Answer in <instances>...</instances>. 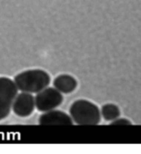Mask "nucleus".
I'll list each match as a JSON object with an SVG mask.
<instances>
[{
    "mask_svg": "<svg viewBox=\"0 0 141 154\" xmlns=\"http://www.w3.org/2000/svg\"><path fill=\"white\" fill-rule=\"evenodd\" d=\"M39 123L41 125H72L70 115L60 110L52 109L45 112L40 116Z\"/></svg>",
    "mask_w": 141,
    "mask_h": 154,
    "instance_id": "obj_6",
    "label": "nucleus"
},
{
    "mask_svg": "<svg viewBox=\"0 0 141 154\" xmlns=\"http://www.w3.org/2000/svg\"><path fill=\"white\" fill-rule=\"evenodd\" d=\"M130 122L125 119H116L112 121L111 125H130Z\"/></svg>",
    "mask_w": 141,
    "mask_h": 154,
    "instance_id": "obj_9",
    "label": "nucleus"
},
{
    "mask_svg": "<svg viewBox=\"0 0 141 154\" xmlns=\"http://www.w3.org/2000/svg\"><path fill=\"white\" fill-rule=\"evenodd\" d=\"M13 81L18 90L33 94L47 88L51 83V76L43 69H33L18 74Z\"/></svg>",
    "mask_w": 141,
    "mask_h": 154,
    "instance_id": "obj_1",
    "label": "nucleus"
},
{
    "mask_svg": "<svg viewBox=\"0 0 141 154\" xmlns=\"http://www.w3.org/2000/svg\"><path fill=\"white\" fill-rule=\"evenodd\" d=\"M101 116L107 121H113L120 116L119 108L116 105L109 103L103 105L101 110Z\"/></svg>",
    "mask_w": 141,
    "mask_h": 154,
    "instance_id": "obj_8",
    "label": "nucleus"
},
{
    "mask_svg": "<svg viewBox=\"0 0 141 154\" xmlns=\"http://www.w3.org/2000/svg\"><path fill=\"white\" fill-rule=\"evenodd\" d=\"M17 92L14 81L8 77H0V121L10 114Z\"/></svg>",
    "mask_w": 141,
    "mask_h": 154,
    "instance_id": "obj_3",
    "label": "nucleus"
},
{
    "mask_svg": "<svg viewBox=\"0 0 141 154\" xmlns=\"http://www.w3.org/2000/svg\"><path fill=\"white\" fill-rule=\"evenodd\" d=\"M63 100L60 91L54 88H45L37 93L35 97V107L39 112H45L59 107Z\"/></svg>",
    "mask_w": 141,
    "mask_h": 154,
    "instance_id": "obj_4",
    "label": "nucleus"
},
{
    "mask_svg": "<svg viewBox=\"0 0 141 154\" xmlns=\"http://www.w3.org/2000/svg\"><path fill=\"white\" fill-rule=\"evenodd\" d=\"M54 88L61 94L73 92L77 88V81L72 76L69 74H61L57 76L53 81Z\"/></svg>",
    "mask_w": 141,
    "mask_h": 154,
    "instance_id": "obj_7",
    "label": "nucleus"
},
{
    "mask_svg": "<svg viewBox=\"0 0 141 154\" xmlns=\"http://www.w3.org/2000/svg\"><path fill=\"white\" fill-rule=\"evenodd\" d=\"M35 108V97L32 94L21 92L17 94L12 105V110L17 116L26 118L30 116Z\"/></svg>",
    "mask_w": 141,
    "mask_h": 154,
    "instance_id": "obj_5",
    "label": "nucleus"
},
{
    "mask_svg": "<svg viewBox=\"0 0 141 154\" xmlns=\"http://www.w3.org/2000/svg\"><path fill=\"white\" fill-rule=\"evenodd\" d=\"M70 116L72 121L79 125H96L101 120L99 107L90 101L84 99L77 100L72 104Z\"/></svg>",
    "mask_w": 141,
    "mask_h": 154,
    "instance_id": "obj_2",
    "label": "nucleus"
}]
</instances>
